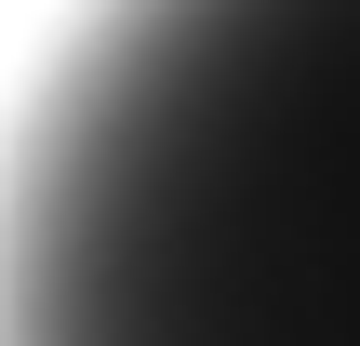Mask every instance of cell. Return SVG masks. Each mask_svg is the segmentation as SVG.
Returning <instances> with one entry per match:
<instances>
[{"label":"cell","instance_id":"1","mask_svg":"<svg viewBox=\"0 0 360 346\" xmlns=\"http://www.w3.org/2000/svg\"><path fill=\"white\" fill-rule=\"evenodd\" d=\"M0 346H360V0H107L0 187Z\"/></svg>","mask_w":360,"mask_h":346}]
</instances>
